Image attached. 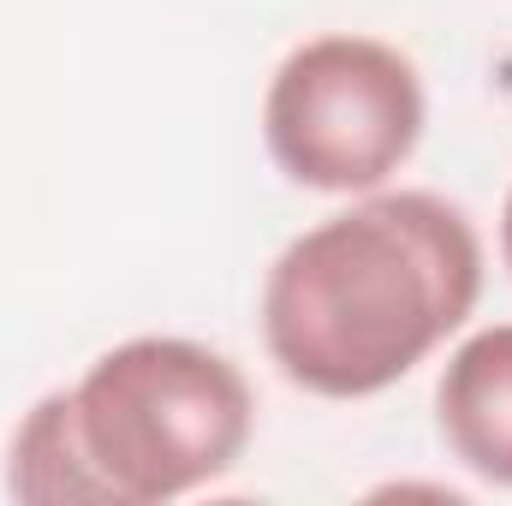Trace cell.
<instances>
[{"label": "cell", "instance_id": "1", "mask_svg": "<svg viewBox=\"0 0 512 506\" xmlns=\"http://www.w3.org/2000/svg\"><path fill=\"white\" fill-rule=\"evenodd\" d=\"M483 274V239L459 203L382 185L274 256L262 346L316 399H376L477 316Z\"/></svg>", "mask_w": 512, "mask_h": 506}, {"label": "cell", "instance_id": "2", "mask_svg": "<svg viewBox=\"0 0 512 506\" xmlns=\"http://www.w3.org/2000/svg\"><path fill=\"white\" fill-rule=\"evenodd\" d=\"M256 429L245 370L185 334L108 346L42 393L6 447V495L30 506H161L221 483Z\"/></svg>", "mask_w": 512, "mask_h": 506}, {"label": "cell", "instance_id": "5", "mask_svg": "<svg viewBox=\"0 0 512 506\" xmlns=\"http://www.w3.org/2000/svg\"><path fill=\"white\" fill-rule=\"evenodd\" d=\"M501 262L512 274V191H507V209H501Z\"/></svg>", "mask_w": 512, "mask_h": 506}, {"label": "cell", "instance_id": "4", "mask_svg": "<svg viewBox=\"0 0 512 506\" xmlns=\"http://www.w3.org/2000/svg\"><path fill=\"white\" fill-rule=\"evenodd\" d=\"M435 429L471 477L512 489V322L453 346L435 381Z\"/></svg>", "mask_w": 512, "mask_h": 506}, {"label": "cell", "instance_id": "3", "mask_svg": "<svg viewBox=\"0 0 512 506\" xmlns=\"http://www.w3.org/2000/svg\"><path fill=\"white\" fill-rule=\"evenodd\" d=\"M429 96L417 66L358 30L298 42L262 90V143L274 167L322 197H364L417 155Z\"/></svg>", "mask_w": 512, "mask_h": 506}]
</instances>
